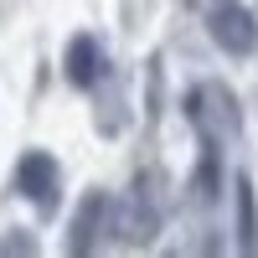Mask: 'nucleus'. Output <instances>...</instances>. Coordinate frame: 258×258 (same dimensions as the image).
<instances>
[{
  "label": "nucleus",
  "instance_id": "f257e3e1",
  "mask_svg": "<svg viewBox=\"0 0 258 258\" xmlns=\"http://www.w3.org/2000/svg\"><path fill=\"white\" fill-rule=\"evenodd\" d=\"M186 119L197 135H238L243 114H238V98H232L222 83H197L186 93Z\"/></svg>",
  "mask_w": 258,
  "mask_h": 258
},
{
  "label": "nucleus",
  "instance_id": "f03ea898",
  "mask_svg": "<svg viewBox=\"0 0 258 258\" xmlns=\"http://www.w3.org/2000/svg\"><path fill=\"white\" fill-rule=\"evenodd\" d=\"M207 31L227 57H253V47H258V16L243 0H212L207 6Z\"/></svg>",
  "mask_w": 258,
  "mask_h": 258
},
{
  "label": "nucleus",
  "instance_id": "7ed1b4c3",
  "mask_svg": "<svg viewBox=\"0 0 258 258\" xmlns=\"http://www.w3.org/2000/svg\"><path fill=\"white\" fill-rule=\"evenodd\" d=\"M16 186H21V197H26L41 217H52L62 207V170H57V160L47 150H26V155L16 160Z\"/></svg>",
  "mask_w": 258,
  "mask_h": 258
},
{
  "label": "nucleus",
  "instance_id": "20e7f679",
  "mask_svg": "<svg viewBox=\"0 0 258 258\" xmlns=\"http://www.w3.org/2000/svg\"><path fill=\"white\" fill-rule=\"evenodd\" d=\"M109 222H114V202H109V191H88V197L78 202V212H73V238H68V248L73 253H93L98 248V238L109 232Z\"/></svg>",
  "mask_w": 258,
  "mask_h": 258
},
{
  "label": "nucleus",
  "instance_id": "39448f33",
  "mask_svg": "<svg viewBox=\"0 0 258 258\" xmlns=\"http://www.w3.org/2000/svg\"><path fill=\"white\" fill-rule=\"evenodd\" d=\"M62 78H68L73 88H93V83L103 78V47L88 31H78L68 47H62Z\"/></svg>",
  "mask_w": 258,
  "mask_h": 258
},
{
  "label": "nucleus",
  "instance_id": "423d86ee",
  "mask_svg": "<svg viewBox=\"0 0 258 258\" xmlns=\"http://www.w3.org/2000/svg\"><path fill=\"white\" fill-rule=\"evenodd\" d=\"M202 140V155H197V202L202 207H217L222 191H227V170H222V135H197Z\"/></svg>",
  "mask_w": 258,
  "mask_h": 258
},
{
  "label": "nucleus",
  "instance_id": "0eeeda50",
  "mask_svg": "<svg viewBox=\"0 0 258 258\" xmlns=\"http://www.w3.org/2000/svg\"><path fill=\"white\" fill-rule=\"evenodd\" d=\"M232 202H238V248L258 253V197H253V181L238 176L232 181Z\"/></svg>",
  "mask_w": 258,
  "mask_h": 258
},
{
  "label": "nucleus",
  "instance_id": "6e6552de",
  "mask_svg": "<svg viewBox=\"0 0 258 258\" xmlns=\"http://www.w3.org/2000/svg\"><path fill=\"white\" fill-rule=\"evenodd\" d=\"M36 243L31 238H6V243H0V253H31Z\"/></svg>",
  "mask_w": 258,
  "mask_h": 258
}]
</instances>
